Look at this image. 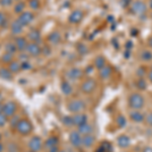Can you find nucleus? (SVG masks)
I'll return each mask as SVG.
<instances>
[{"instance_id": "51", "label": "nucleus", "mask_w": 152, "mask_h": 152, "mask_svg": "<svg viewBox=\"0 0 152 152\" xmlns=\"http://www.w3.org/2000/svg\"><path fill=\"white\" fill-rule=\"evenodd\" d=\"M58 152H65V151H62V150H59Z\"/></svg>"}, {"instance_id": "17", "label": "nucleus", "mask_w": 152, "mask_h": 152, "mask_svg": "<svg viewBox=\"0 0 152 152\" xmlns=\"http://www.w3.org/2000/svg\"><path fill=\"white\" fill-rule=\"evenodd\" d=\"M77 131L79 132V133L81 134L82 136H85V135L91 134L92 131H94V128H92V126L90 124L85 123V124L81 125V126L77 127Z\"/></svg>"}, {"instance_id": "41", "label": "nucleus", "mask_w": 152, "mask_h": 152, "mask_svg": "<svg viewBox=\"0 0 152 152\" xmlns=\"http://www.w3.org/2000/svg\"><path fill=\"white\" fill-rule=\"evenodd\" d=\"M31 65L29 64L28 61H26V62H23V63H21V69L28 70V69H31Z\"/></svg>"}, {"instance_id": "48", "label": "nucleus", "mask_w": 152, "mask_h": 152, "mask_svg": "<svg viewBox=\"0 0 152 152\" xmlns=\"http://www.w3.org/2000/svg\"><path fill=\"white\" fill-rule=\"evenodd\" d=\"M2 100H3V96H2V94H0V104L2 102Z\"/></svg>"}, {"instance_id": "3", "label": "nucleus", "mask_w": 152, "mask_h": 152, "mask_svg": "<svg viewBox=\"0 0 152 152\" xmlns=\"http://www.w3.org/2000/svg\"><path fill=\"white\" fill-rule=\"evenodd\" d=\"M86 107V104L82 99H72L67 104V110L73 114L82 113Z\"/></svg>"}, {"instance_id": "37", "label": "nucleus", "mask_w": 152, "mask_h": 152, "mask_svg": "<svg viewBox=\"0 0 152 152\" xmlns=\"http://www.w3.org/2000/svg\"><path fill=\"white\" fill-rule=\"evenodd\" d=\"M6 23H7L6 15L2 11H0V26H4Z\"/></svg>"}, {"instance_id": "16", "label": "nucleus", "mask_w": 152, "mask_h": 152, "mask_svg": "<svg viewBox=\"0 0 152 152\" xmlns=\"http://www.w3.org/2000/svg\"><path fill=\"white\" fill-rule=\"evenodd\" d=\"M23 28V26L19 23L18 19H16V20H14L13 23H11V26H10V31H11L12 35H14V36L21 34Z\"/></svg>"}, {"instance_id": "2", "label": "nucleus", "mask_w": 152, "mask_h": 152, "mask_svg": "<svg viewBox=\"0 0 152 152\" xmlns=\"http://www.w3.org/2000/svg\"><path fill=\"white\" fill-rule=\"evenodd\" d=\"M16 131L21 136H28L33 132V124L28 119H20L16 126Z\"/></svg>"}, {"instance_id": "13", "label": "nucleus", "mask_w": 152, "mask_h": 152, "mask_svg": "<svg viewBox=\"0 0 152 152\" xmlns=\"http://www.w3.org/2000/svg\"><path fill=\"white\" fill-rule=\"evenodd\" d=\"M73 118V124L76 127H79L81 125L87 123V116L82 113H79V114H74V116H72Z\"/></svg>"}, {"instance_id": "18", "label": "nucleus", "mask_w": 152, "mask_h": 152, "mask_svg": "<svg viewBox=\"0 0 152 152\" xmlns=\"http://www.w3.org/2000/svg\"><path fill=\"white\" fill-rule=\"evenodd\" d=\"M130 119L135 123H141V122H143L145 120V116L139 111H135L134 110L133 112L130 113Z\"/></svg>"}, {"instance_id": "11", "label": "nucleus", "mask_w": 152, "mask_h": 152, "mask_svg": "<svg viewBox=\"0 0 152 152\" xmlns=\"http://www.w3.org/2000/svg\"><path fill=\"white\" fill-rule=\"evenodd\" d=\"M82 74H83V72L81 69L74 67V68H71V69H69L66 72V77L69 80H71V81H74V80L79 79L82 76Z\"/></svg>"}, {"instance_id": "24", "label": "nucleus", "mask_w": 152, "mask_h": 152, "mask_svg": "<svg viewBox=\"0 0 152 152\" xmlns=\"http://www.w3.org/2000/svg\"><path fill=\"white\" fill-rule=\"evenodd\" d=\"M0 77L4 80H11L12 79V72L8 68L1 67L0 68Z\"/></svg>"}, {"instance_id": "25", "label": "nucleus", "mask_w": 152, "mask_h": 152, "mask_svg": "<svg viewBox=\"0 0 152 152\" xmlns=\"http://www.w3.org/2000/svg\"><path fill=\"white\" fill-rule=\"evenodd\" d=\"M112 75V68L110 66H104L99 70V76L102 79H109Z\"/></svg>"}, {"instance_id": "22", "label": "nucleus", "mask_w": 152, "mask_h": 152, "mask_svg": "<svg viewBox=\"0 0 152 152\" xmlns=\"http://www.w3.org/2000/svg\"><path fill=\"white\" fill-rule=\"evenodd\" d=\"M58 143H59V140H58L57 137L51 136V137H49L47 140L45 141V143H44V146H45L46 148H48V150H49V149L52 148V147L58 146Z\"/></svg>"}, {"instance_id": "33", "label": "nucleus", "mask_w": 152, "mask_h": 152, "mask_svg": "<svg viewBox=\"0 0 152 152\" xmlns=\"http://www.w3.org/2000/svg\"><path fill=\"white\" fill-rule=\"evenodd\" d=\"M116 123L117 125L119 127H121V128H123V127L126 126V123H127V121H126V118H125L124 116H118L117 118V120H116Z\"/></svg>"}, {"instance_id": "38", "label": "nucleus", "mask_w": 152, "mask_h": 152, "mask_svg": "<svg viewBox=\"0 0 152 152\" xmlns=\"http://www.w3.org/2000/svg\"><path fill=\"white\" fill-rule=\"evenodd\" d=\"M145 122L148 126L152 127V113H148L145 116Z\"/></svg>"}, {"instance_id": "29", "label": "nucleus", "mask_w": 152, "mask_h": 152, "mask_svg": "<svg viewBox=\"0 0 152 152\" xmlns=\"http://www.w3.org/2000/svg\"><path fill=\"white\" fill-rule=\"evenodd\" d=\"M5 52L7 53H10V54H15L18 52V48H16L15 44L14 43H11V42H9V43H7L5 45Z\"/></svg>"}, {"instance_id": "43", "label": "nucleus", "mask_w": 152, "mask_h": 152, "mask_svg": "<svg viewBox=\"0 0 152 152\" xmlns=\"http://www.w3.org/2000/svg\"><path fill=\"white\" fill-rule=\"evenodd\" d=\"M58 151H59L58 146L52 147V148H50V149H49V152H58Z\"/></svg>"}, {"instance_id": "9", "label": "nucleus", "mask_w": 152, "mask_h": 152, "mask_svg": "<svg viewBox=\"0 0 152 152\" xmlns=\"http://www.w3.org/2000/svg\"><path fill=\"white\" fill-rule=\"evenodd\" d=\"M34 18H35V15H34L33 12L23 11V13H20L18 15V20L23 24V26H28V24L34 20Z\"/></svg>"}, {"instance_id": "7", "label": "nucleus", "mask_w": 152, "mask_h": 152, "mask_svg": "<svg viewBox=\"0 0 152 152\" xmlns=\"http://www.w3.org/2000/svg\"><path fill=\"white\" fill-rule=\"evenodd\" d=\"M147 10L146 4L143 1H135L131 5V11L136 15H142Z\"/></svg>"}, {"instance_id": "5", "label": "nucleus", "mask_w": 152, "mask_h": 152, "mask_svg": "<svg viewBox=\"0 0 152 152\" xmlns=\"http://www.w3.org/2000/svg\"><path fill=\"white\" fill-rule=\"evenodd\" d=\"M16 111H18V104H16V102H12V100H9L6 104H4L3 107H2V113L7 118H11L12 116H14Z\"/></svg>"}, {"instance_id": "30", "label": "nucleus", "mask_w": 152, "mask_h": 152, "mask_svg": "<svg viewBox=\"0 0 152 152\" xmlns=\"http://www.w3.org/2000/svg\"><path fill=\"white\" fill-rule=\"evenodd\" d=\"M24 7H26V4H24V2H21V1H19L18 2V3L14 5V12L15 13H18V14H20V13H23V10H24Z\"/></svg>"}, {"instance_id": "36", "label": "nucleus", "mask_w": 152, "mask_h": 152, "mask_svg": "<svg viewBox=\"0 0 152 152\" xmlns=\"http://www.w3.org/2000/svg\"><path fill=\"white\" fill-rule=\"evenodd\" d=\"M7 118L3 113H0V127H4V125L7 123Z\"/></svg>"}, {"instance_id": "10", "label": "nucleus", "mask_w": 152, "mask_h": 152, "mask_svg": "<svg viewBox=\"0 0 152 152\" xmlns=\"http://www.w3.org/2000/svg\"><path fill=\"white\" fill-rule=\"evenodd\" d=\"M69 141L73 146L78 148L82 146V135L78 131H72L69 135Z\"/></svg>"}, {"instance_id": "27", "label": "nucleus", "mask_w": 152, "mask_h": 152, "mask_svg": "<svg viewBox=\"0 0 152 152\" xmlns=\"http://www.w3.org/2000/svg\"><path fill=\"white\" fill-rule=\"evenodd\" d=\"M94 66H95V68H97L99 70H100L102 68H104L105 66V59L102 57V56L96 57L94 60Z\"/></svg>"}, {"instance_id": "19", "label": "nucleus", "mask_w": 152, "mask_h": 152, "mask_svg": "<svg viewBox=\"0 0 152 152\" xmlns=\"http://www.w3.org/2000/svg\"><path fill=\"white\" fill-rule=\"evenodd\" d=\"M28 38L31 42H33V43H37V44H38L39 42L41 41L42 36H41V33L38 31V29H31V31H28Z\"/></svg>"}, {"instance_id": "34", "label": "nucleus", "mask_w": 152, "mask_h": 152, "mask_svg": "<svg viewBox=\"0 0 152 152\" xmlns=\"http://www.w3.org/2000/svg\"><path fill=\"white\" fill-rule=\"evenodd\" d=\"M141 59L143 61H150L152 60V53L149 51H143L141 53Z\"/></svg>"}, {"instance_id": "35", "label": "nucleus", "mask_w": 152, "mask_h": 152, "mask_svg": "<svg viewBox=\"0 0 152 152\" xmlns=\"http://www.w3.org/2000/svg\"><path fill=\"white\" fill-rule=\"evenodd\" d=\"M28 5L31 9H34V10L39 9V7H40V0H29Z\"/></svg>"}, {"instance_id": "42", "label": "nucleus", "mask_w": 152, "mask_h": 152, "mask_svg": "<svg viewBox=\"0 0 152 152\" xmlns=\"http://www.w3.org/2000/svg\"><path fill=\"white\" fill-rule=\"evenodd\" d=\"M78 51H79V53H81V54H85L87 52V49H86V47H85L84 45L80 44V45L78 46Z\"/></svg>"}, {"instance_id": "23", "label": "nucleus", "mask_w": 152, "mask_h": 152, "mask_svg": "<svg viewBox=\"0 0 152 152\" xmlns=\"http://www.w3.org/2000/svg\"><path fill=\"white\" fill-rule=\"evenodd\" d=\"M48 41L50 42V44H52V45H58L61 41V35L58 31H53L52 34L49 35Z\"/></svg>"}, {"instance_id": "31", "label": "nucleus", "mask_w": 152, "mask_h": 152, "mask_svg": "<svg viewBox=\"0 0 152 152\" xmlns=\"http://www.w3.org/2000/svg\"><path fill=\"white\" fill-rule=\"evenodd\" d=\"M62 122H63V124H64L66 127L74 126V124H73V118H72V117H70V116H65V117H63Z\"/></svg>"}, {"instance_id": "28", "label": "nucleus", "mask_w": 152, "mask_h": 152, "mask_svg": "<svg viewBox=\"0 0 152 152\" xmlns=\"http://www.w3.org/2000/svg\"><path fill=\"white\" fill-rule=\"evenodd\" d=\"M12 61H13V54L5 52L1 56V62L4 64H10Z\"/></svg>"}, {"instance_id": "49", "label": "nucleus", "mask_w": 152, "mask_h": 152, "mask_svg": "<svg viewBox=\"0 0 152 152\" xmlns=\"http://www.w3.org/2000/svg\"><path fill=\"white\" fill-rule=\"evenodd\" d=\"M1 138H2V135H1V133H0V141H1Z\"/></svg>"}, {"instance_id": "50", "label": "nucleus", "mask_w": 152, "mask_h": 152, "mask_svg": "<svg viewBox=\"0 0 152 152\" xmlns=\"http://www.w3.org/2000/svg\"><path fill=\"white\" fill-rule=\"evenodd\" d=\"M26 152H35V151H31V150H28V151H26Z\"/></svg>"}, {"instance_id": "45", "label": "nucleus", "mask_w": 152, "mask_h": 152, "mask_svg": "<svg viewBox=\"0 0 152 152\" xmlns=\"http://www.w3.org/2000/svg\"><path fill=\"white\" fill-rule=\"evenodd\" d=\"M148 78L150 80V82H152V69L150 70V72L148 73Z\"/></svg>"}, {"instance_id": "8", "label": "nucleus", "mask_w": 152, "mask_h": 152, "mask_svg": "<svg viewBox=\"0 0 152 152\" xmlns=\"http://www.w3.org/2000/svg\"><path fill=\"white\" fill-rule=\"evenodd\" d=\"M26 52L28 56H31V57H38V56H40L42 54L43 50H42V48L37 43H33V42H31V43H29L28 45Z\"/></svg>"}, {"instance_id": "14", "label": "nucleus", "mask_w": 152, "mask_h": 152, "mask_svg": "<svg viewBox=\"0 0 152 152\" xmlns=\"http://www.w3.org/2000/svg\"><path fill=\"white\" fill-rule=\"evenodd\" d=\"M14 44H15L16 48H18V52H20V53H23V51H26V47H28V45L26 39L23 38V37H18V38L15 39Z\"/></svg>"}, {"instance_id": "47", "label": "nucleus", "mask_w": 152, "mask_h": 152, "mask_svg": "<svg viewBox=\"0 0 152 152\" xmlns=\"http://www.w3.org/2000/svg\"><path fill=\"white\" fill-rule=\"evenodd\" d=\"M148 45L150 46V47H152V37L148 40Z\"/></svg>"}, {"instance_id": "32", "label": "nucleus", "mask_w": 152, "mask_h": 152, "mask_svg": "<svg viewBox=\"0 0 152 152\" xmlns=\"http://www.w3.org/2000/svg\"><path fill=\"white\" fill-rule=\"evenodd\" d=\"M19 121H20V118H19L18 116H16V115L12 116L10 118V121H9V124H10L11 128H16V126H18Z\"/></svg>"}, {"instance_id": "21", "label": "nucleus", "mask_w": 152, "mask_h": 152, "mask_svg": "<svg viewBox=\"0 0 152 152\" xmlns=\"http://www.w3.org/2000/svg\"><path fill=\"white\" fill-rule=\"evenodd\" d=\"M61 91H62V94L64 95H70L71 94H72L73 91V88L72 86H71V84L68 81H63L62 83H61Z\"/></svg>"}, {"instance_id": "6", "label": "nucleus", "mask_w": 152, "mask_h": 152, "mask_svg": "<svg viewBox=\"0 0 152 152\" xmlns=\"http://www.w3.org/2000/svg\"><path fill=\"white\" fill-rule=\"evenodd\" d=\"M95 87H96V81L92 78H88V79L84 80L81 84V90L85 94H92L94 91Z\"/></svg>"}, {"instance_id": "39", "label": "nucleus", "mask_w": 152, "mask_h": 152, "mask_svg": "<svg viewBox=\"0 0 152 152\" xmlns=\"http://www.w3.org/2000/svg\"><path fill=\"white\" fill-rule=\"evenodd\" d=\"M137 86L140 88V89H145V88H146V82L141 78V79H139L138 81H137Z\"/></svg>"}, {"instance_id": "26", "label": "nucleus", "mask_w": 152, "mask_h": 152, "mask_svg": "<svg viewBox=\"0 0 152 152\" xmlns=\"http://www.w3.org/2000/svg\"><path fill=\"white\" fill-rule=\"evenodd\" d=\"M8 69L11 71L12 74H16L21 70V64H19L18 61H12L8 66Z\"/></svg>"}, {"instance_id": "1", "label": "nucleus", "mask_w": 152, "mask_h": 152, "mask_svg": "<svg viewBox=\"0 0 152 152\" xmlns=\"http://www.w3.org/2000/svg\"><path fill=\"white\" fill-rule=\"evenodd\" d=\"M145 104V99L144 96L138 92H134L129 96V105L131 109L135 111H139Z\"/></svg>"}, {"instance_id": "15", "label": "nucleus", "mask_w": 152, "mask_h": 152, "mask_svg": "<svg viewBox=\"0 0 152 152\" xmlns=\"http://www.w3.org/2000/svg\"><path fill=\"white\" fill-rule=\"evenodd\" d=\"M117 143L121 148H127V147L130 146L131 139H130V137H128L127 135H121V136L118 137Z\"/></svg>"}, {"instance_id": "4", "label": "nucleus", "mask_w": 152, "mask_h": 152, "mask_svg": "<svg viewBox=\"0 0 152 152\" xmlns=\"http://www.w3.org/2000/svg\"><path fill=\"white\" fill-rule=\"evenodd\" d=\"M43 146H44V143H43V141H42L41 137H39V136H33L29 139L28 144L29 150L35 151V152L41 151Z\"/></svg>"}, {"instance_id": "40", "label": "nucleus", "mask_w": 152, "mask_h": 152, "mask_svg": "<svg viewBox=\"0 0 152 152\" xmlns=\"http://www.w3.org/2000/svg\"><path fill=\"white\" fill-rule=\"evenodd\" d=\"M12 4V0H0V5L1 6H10Z\"/></svg>"}, {"instance_id": "44", "label": "nucleus", "mask_w": 152, "mask_h": 152, "mask_svg": "<svg viewBox=\"0 0 152 152\" xmlns=\"http://www.w3.org/2000/svg\"><path fill=\"white\" fill-rule=\"evenodd\" d=\"M142 152H152V147L147 146V147H145V148L143 149V151H142Z\"/></svg>"}, {"instance_id": "46", "label": "nucleus", "mask_w": 152, "mask_h": 152, "mask_svg": "<svg viewBox=\"0 0 152 152\" xmlns=\"http://www.w3.org/2000/svg\"><path fill=\"white\" fill-rule=\"evenodd\" d=\"M4 149H5V148H4V145L1 143V142H0V152H3Z\"/></svg>"}, {"instance_id": "20", "label": "nucleus", "mask_w": 152, "mask_h": 152, "mask_svg": "<svg viewBox=\"0 0 152 152\" xmlns=\"http://www.w3.org/2000/svg\"><path fill=\"white\" fill-rule=\"evenodd\" d=\"M94 142H95V138L91 134L82 136V145L86 147V148H90L94 144Z\"/></svg>"}, {"instance_id": "12", "label": "nucleus", "mask_w": 152, "mask_h": 152, "mask_svg": "<svg viewBox=\"0 0 152 152\" xmlns=\"http://www.w3.org/2000/svg\"><path fill=\"white\" fill-rule=\"evenodd\" d=\"M83 16H84V14L81 10H74L69 15V23L73 24L79 23L82 20Z\"/></svg>"}]
</instances>
